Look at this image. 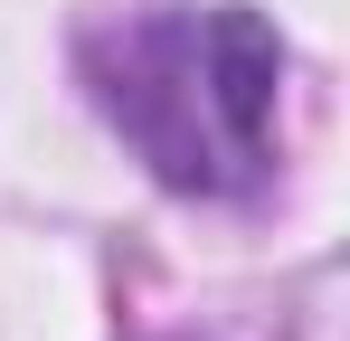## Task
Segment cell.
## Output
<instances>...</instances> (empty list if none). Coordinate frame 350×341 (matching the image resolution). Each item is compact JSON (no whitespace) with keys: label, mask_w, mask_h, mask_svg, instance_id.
Segmentation results:
<instances>
[{"label":"cell","mask_w":350,"mask_h":341,"mask_svg":"<svg viewBox=\"0 0 350 341\" xmlns=\"http://www.w3.org/2000/svg\"><path fill=\"white\" fill-rule=\"evenodd\" d=\"M284 48L256 10H152L85 38V86L171 190L228 199L275 162Z\"/></svg>","instance_id":"obj_1"}]
</instances>
